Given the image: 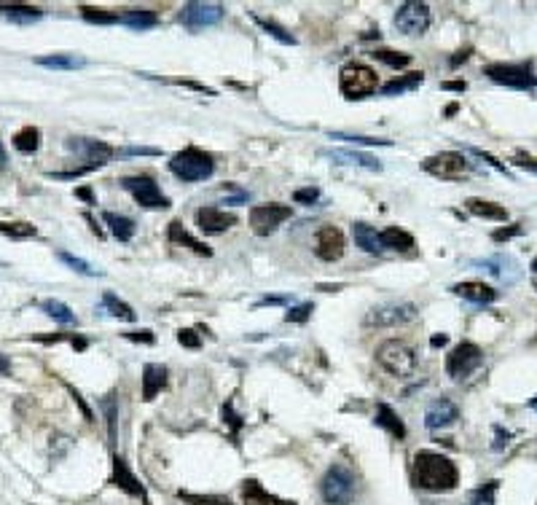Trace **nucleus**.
Returning a JSON list of instances; mask_svg holds the SVG:
<instances>
[{
    "mask_svg": "<svg viewBox=\"0 0 537 505\" xmlns=\"http://www.w3.org/2000/svg\"><path fill=\"white\" fill-rule=\"evenodd\" d=\"M411 481L425 492H452L459 484V470L446 454L419 452L414 457Z\"/></svg>",
    "mask_w": 537,
    "mask_h": 505,
    "instance_id": "nucleus-1",
    "label": "nucleus"
},
{
    "mask_svg": "<svg viewBox=\"0 0 537 505\" xmlns=\"http://www.w3.org/2000/svg\"><path fill=\"white\" fill-rule=\"evenodd\" d=\"M169 169H172V175H178L180 181L186 183H196V181H205L210 178L212 172H215V162H212V156L205 154L202 148H183V151H178L172 159H169Z\"/></svg>",
    "mask_w": 537,
    "mask_h": 505,
    "instance_id": "nucleus-2",
    "label": "nucleus"
},
{
    "mask_svg": "<svg viewBox=\"0 0 537 505\" xmlns=\"http://www.w3.org/2000/svg\"><path fill=\"white\" fill-rule=\"evenodd\" d=\"M320 492L323 500L328 505H350L357 495V479L350 467L344 465H331L328 473L320 481Z\"/></svg>",
    "mask_w": 537,
    "mask_h": 505,
    "instance_id": "nucleus-3",
    "label": "nucleus"
},
{
    "mask_svg": "<svg viewBox=\"0 0 537 505\" xmlns=\"http://www.w3.org/2000/svg\"><path fill=\"white\" fill-rule=\"evenodd\" d=\"M376 86H379L376 70H371L363 62H350L339 73V89L347 100H363V97L376 92Z\"/></svg>",
    "mask_w": 537,
    "mask_h": 505,
    "instance_id": "nucleus-4",
    "label": "nucleus"
},
{
    "mask_svg": "<svg viewBox=\"0 0 537 505\" xmlns=\"http://www.w3.org/2000/svg\"><path fill=\"white\" fill-rule=\"evenodd\" d=\"M376 361H379V365H382L390 376H398V379L411 376L414 368H416V355L411 352V347H406V344L398 342V339H390V342L379 344Z\"/></svg>",
    "mask_w": 537,
    "mask_h": 505,
    "instance_id": "nucleus-5",
    "label": "nucleus"
},
{
    "mask_svg": "<svg viewBox=\"0 0 537 505\" xmlns=\"http://www.w3.org/2000/svg\"><path fill=\"white\" fill-rule=\"evenodd\" d=\"M495 83L511 86V89H535L537 76L532 73L529 62H518V65H505V62H495L484 70Z\"/></svg>",
    "mask_w": 537,
    "mask_h": 505,
    "instance_id": "nucleus-6",
    "label": "nucleus"
},
{
    "mask_svg": "<svg viewBox=\"0 0 537 505\" xmlns=\"http://www.w3.org/2000/svg\"><path fill=\"white\" fill-rule=\"evenodd\" d=\"M481 363H484L481 347L473 342H462L449 352V358H446V374H449L452 379H465V376H470Z\"/></svg>",
    "mask_w": 537,
    "mask_h": 505,
    "instance_id": "nucleus-7",
    "label": "nucleus"
},
{
    "mask_svg": "<svg viewBox=\"0 0 537 505\" xmlns=\"http://www.w3.org/2000/svg\"><path fill=\"white\" fill-rule=\"evenodd\" d=\"M422 169L433 178H441V181H459L468 172V159L457 151H443V154L427 156L422 162Z\"/></svg>",
    "mask_w": 537,
    "mask_h": 505,
    "instance_id": "nucleus-8",
    "label": "nucleus"
},
{
    "mask_svg": "<svg viewBox=\"0 0 537 505\" xmlns=\"http://www.w3.org/2000/svg\"><path fill=\"white\" fill-rule=\"evenodd\" d=\"M121 185L135 197V202L140 207H148V210H164V207H169V199L162 194V188L153 183V178H148V175L124 178Z\"/></svg>",
    "mask_w": 537,
    "mask_h": 505,
    "instance_id": "nucleus-9",
    "label": "nucleus"
},
{
    "mask_svg": "<svg viewBox=\"0 0 537 505\" xmlns=\"http://www.w3.org/2000/svg\"><path fill=\"white\" fill-rule=\"evenodd\" d=\"M290 218L288 204H255L250 210V226L258 237H268L271 231H277L282 223Z\"/></svg>",
    "mask_w": 537,
    "mask_h": 505,
    "instance_id": "nucleus-10",
    "label": "nucleus"
},
{
    "mask_svg": "<svg viewBox=\"0 0 537 505\" xmlns=\"http://www.w3.org/2000/svg\"><path fill=\"white\" fill-rule=\"evenodd\" d=\"M416 317V306L411 301H390L371 309L366 315V325H376V328H393V325H403Z\"/></svg>",
    "mask_w": 537,
    "mask_h": 505,
    "instance_id": "nucleus-11",
    "label": "nucleus"
},
{
    "mask_svg": "<svg viewBox=\"0 0 537 505\" xmlns=\"http://www.w3.org/2000/svg\"><path fill=\"white\" fill-rule=\"evenodd\" d=\"M395 27L403 35H422L430 27V6L427 3H403L395 11Z\"/></svg>",
    "mask_w": 537,
    "mask_h": 505,
    "instance_id": "nucleus-12",
    "label": "nucleus"
},
{
    "mask_svg": "<svg viewBox=\"0 0 537 505\" xmlns=\"http://www.w3.org/2000/svg\"><path fill=\"white\" fill-rule=\"evenodd\" d=\"M226 8L221 3H186L180 11V22L188 30H205L223 19Z\"/></svg>",
    "mask_w": 537,
    "mask_h": 505,
    "instance_id": "nucleus-13",
    "label": "nucleus"
},
{
    "mask_svg": "<svg viewBox=\"0 0 537 505\" xmlns=\"http://www.w3.org/2000/svg\"><path fill=\"white\" fill-rule=\"evenodd\" d=\"M67 151L78 154L83 162H86V169H94V167H103L113 159V148L103 140H86V138H70L67 140Z\"/></svg>",
    "mask_w": 537,
    "mask_h": 505,
    "instance_id": "nucleus-14",
    "label": "nucleus"
},
{
    "mask_svg": "<svg viewBox=\"0 0 537 505\" xmlns=\"http://www.w3.org/2000/svg\"><path fill=\"white\" fill-rule=\"evenodd\" d=\"M344 234L339 226H320L314 234V253L320 261H339L344 256Z\"/></svg>",
    "mask_w": 537,
    "mask_h": 505,
    "instance_id": "nucleus-15",
    "label": "nucleus"
},
{
    "mask_svg": "<svg viewBox=\"0 0 537 505\" xmlns=\"http://www.w3.org/2000/svg\"><path fill=\"white\" fill-rule=\"evenodd\" d=\"M473 266H481V269H486L492 277H497L502 285H513L518 283V277H521V266L513 256H508V253H497V256H489V258H481V261H473Z\"/></svg>",
    "mask_w": 537,
    "mask_h": 505,
    "instance_id": "nucleus-16",
    "label": "nucleus"
},
{
    "mask_svg": "<svg viewBox=\"0 0 537 505\" xmlns=\"http://www.w3.org/2000/svg\"><path fill=\"white\" fill-rule=\"evenodd\" d=\"M237 223V215H231L226 210H218V207H199L196 210V226L199 231L205 234H221Z\"/></svg>",
    "mask_w": 537,
    "mask_h": 505,
    "instance_id": "nucleus-17",
    "label": "nucleus"
},
{
    "mask_svg": "<svg viewBox=\"0 0 537 505\" xmlns=\"http://www.w3.org/2000/svg\"><path fill=\"white\" fill-rule=\"evenodd\" d=\"M459 417V408H457L449 398H438L427 406L425 411V427L427 430H438V427H449Z\"/></svg>",
    "mask_w": 537,
    "mask_h": 505,
    "instance_id": "nucleus-18",
    "label": "nucleus"
},
{
    "mask_svg": "<svg viewBox=\"0 0 537 505\" xmlns=\"http://www.w3.org/2000/svg\"><path fill=\"white\" fill-rule=\"evenodd\" d=\"M328 159L336 164H350V167H363V169H371V172H379L382 169V162L371 156V154H363V151H350V148H336V151H328Z\"/></svg>",
    "mask_w": 537,
    "mask_h": 505,
    "instance_id": "nucleus-19",
    "label": "nucleus"
},
{
    "mask_svg": "<svg viewBox=\"0 0 537 505\" xmlns=\"http://www.w3.org/2000/svg\"><path fill=\"white\" fill-rule=\"evenodd\" d=\"M0 17L14 24H33L43 17L38 6H24V3H0Z\"/></svg>",
    "mask_w": 537,
    "mask_h": 505,
    "instance_id": "nucleus-20",
    "label": "nucleus"
},
{
    "mask_svg": "<svg viewBox=\"0 0 537 505\" xmlns=\"http://www.w3.org/2000/svg\"><path fill=\"white\" fill-rule=\"evenodd\" d=\"M242 500H245V505H296L293 500H282L277 495H268L255 479H248L242 484Z\"/></svg>",
    "mask_w": 537,
    "mask_h": 505,
    "instance_id": "nucleus-21",
    "label": "nucleus"
},
{
    "mask_svg": "<svg viewBox=\"0 0 537 505\" xmlns=\"http://www.w3.org/2000/svg\"><path fill=\"white\" fill-rule=\"evenodd\" d=\"M352 237H355L357 247H363V250H366V253H371V256L384 253L382 234H379L373 226H368V223H355V226H352Z\"/></svg>",
    "mask_w": 537,
    "mask_h": 505,
    "instance_id": "nucleus-22",
    "label": "nucleus"
},
{
    "mask_svg": "<svg viewBox=\"0 0 537 505\" xmlns=\"http://www.w3.org/2000/svg\"><path fill=\"white\" fill-rule=\"evenodd\" d=\"M452 293H457V296H462V299H468L473 304H492L497 299L495 288H489L484 283H457L452 285Z\"/></svg>",
    "mask_w": 537,
    "mask_h": 505,
    "instance_id": "nucleus-23",
    "label": "nucleus"
},
{
    "mask_svg": "<svg viewBox=\"0 0 537 505\" xmlns=\"http://www.w3.org/2000/svg\"><path fill=\"white\" fill-rule=\"evenodd\" d=\"M167 384V368L159 363H148L143 368V401H153L156 392Z\"/></svg>",
    "mask_w": 537,
    "mask_h": 505,
    "instance_id": "nucleus-24",
    "label": "nucleus"
},
{
    "mask_svg": "<svg viewBox=\"0 0 537 505\" xmlns=\"http://www.w3.org/2000/svg\"><path fill=\"white\" fill-rule=\"evenodd\" d=\"M373 422L379 424V427H384L393 438H398V441H403L406 438V424H403V420L395 414L393 408L387 404H379L376 406V417H373Z\"/></svg>",
    "mask_w": 537,
    "mask_h": 505,
    "instance_id": "nucleus-25",
    "label": "nucleus"
},
{
    "mask_svg": "<svg viewBox=\"0 0 537 505\" xmlns=\"http://www.w3.org/2000/svg\"><path fill=\"white\" fill-rule=\"evenodd\" d=\"M113 484L121 486V489L129 492V495H140V497H143V486H140V481L132 476V470L126 467V463L121 457H113Z\"/></svg>",
    "mask_w": 537,
    "mask_h": 505,
    "instance_id": "nucleus-26",
    "label": "nucleus"
},
{
    "mask_svg": "<svg viewBox=\"0 0 537 505\" xmlns=\"http://www.w3.org/2000/svg\"><path fill=\"white\" fill-rule=\"evenodd\" d=\"M465 207L478 215V218H489V221H508V210L505 207H500L495 202H486V199H478V197H470Z\"/></svg>",
    "mask_w": 537,
    "mask_h": 505,
    "instance_id": "nucleus-27",
    "label": "nucleus"
},
{
    "mask_svg": "<svg viewBox=\"0 0 537 505\" xmlns=\"http://www.w3.org/2000/svg\"><path fill=\"white\" fill-rule=\"evenodd\" d=\"M169 240H172V242H178V245H186V247H191L196 256H212V250H210L205 242L194 240L186 229H183V223H180V221L169 223Z\"/></svg>",
    "mask_w": 537,
    "mask_h": 505,
    "instance_id": "nucleus-28",
    "label": "nucleus"
},
{
    "mask_svg": "<svg viewBox=\"0 0 537 505\" xmlns=\"http://www.w3.org/2000/svg\"><path fill=\"white\" fill-rule=\"evenodd\" d=\"M119 22L132 27V30H148V27H156L159 24V17L148 8H132V11H124L119 14Z\"/></svg>",
    "mask_w": 537,
    "mask_h": 505,
    "instance_id": "nucleus-29",
    "label": "nucleus"
},
{
    "mask_svg": "<svg viewBox=\"0 0 537 505\" xmlns=\"http://www.w3.org/2000/svg\"><path fill=\"white\" fill-rule=\"evenodd\" d=\"M103 221L110 226V234L119 242H129L135 237V221L126 215H116V213H103Z\"/></svg>",
    "mask_w": 537,
    "mask_h": 505,
    "instance_id": "nucleus-30",
    "label": "nucleus"
},
{
    "mask_svg": "<svg viewBox=\"0 0 537 505\" xmlns=\"http://www.w3.org/2000/svg\"><path fill=\"white\" fill-rule=\"evenodd\" d=\"M382 245H384V250H400V253H406V250L414 247V237L409 231L393 226V229H384L382 231Z\"/></svg>",
    "mask_w": 537,
    "mask_h": 505,
    "instance_id": "nucleus-31",
    "label": "nucleus"
},
{
    "mask_svg": "<svg viewBox=\"0 0 537 505\" xmlns=\"http://www.w3.org/2000/svg\"><path fill=\"white\" fill-rule=\"evenodd\" d=\"M41 145V129L38 126H24L14 135V148L19 154H35Z\"/></svg>",
    "mask_w": 537,
    "mask_h": 505,
    "instance_id": "nucleus-32",
    "label": "nucleus"
},
{
    "mask_svg": "<svg viewBox=\"0 0 537 505\" xmlns=\"http://www.w3.org/2000/svg\"><path fill=\"white\" fill-rule=\"evenodd\" d=\"M422 81H425V73H409V76H403V78H395V81L384 83V86H382V94H387V97L403 94V92H411L416 86H422Z\"/></svg>",
    "mask_w": 537,
    "mask_h": 505,
    "instance_id": "nucleus-33",
    "label": "nucleus"
},
{
    "mask_svg": "<svg viewBox=\"0 0 537 505\" xmlns=\"http://www.w3.org/2000/svg\"><path fill=\"white\" fill-rule=\"evenodd\" d=\"M41 309L46 312V315H49V317H54L57 323H62V325H73V323H76V315H73V309H70L67 304L57 301V299H49V301H43Z\"/></svg>",
    "mask_w": 537,
    "mask_h": 505,
    "instance_id": "nucleus-34",
    "label": "nucleus"
},
{
    "mask_svg": "<svg viewBox=\"0 0 537 505\" xmlns=\"http://www.w3.org/2000/svg\"><path fill=\"white\" fill-rule=\"evenodd\" d=\"M38 65L43 67H54V70H76V67H83L86 62L76 54H54V57H38Z\"/></svg>",
    "mask_w": 537,
    "mask_h": 505,
    "instance_id": "nucleus-35",
    "label": "nucleus"
},
{
    "mask_svg": "<svg viewBox=\"0 0 537 505\" xmlns=\"http://www.w3.org/2000/svg\"><path fill=\"white\" fill-rule=\"evenodd\" d=\"M103 304L108 306V312L113 315V317H119V320H126V323H135V312H132V306L124 304L119 296H113V293H105L103 296Z\"/></svg>",
    "mask_w": 537,
    "mask_h": 505,
    "instance_id": "nucleus-36",
    "label": "nucleus"
},
{
    "mask_svg": "<svg viewBox=\"0 0 537 505\" xmlns=\"http://www.w3.org/2000/svg\"><path fill=\"white\" fill-rule=\"evenodd\" d=\"M57 258L62 263H67L73 272H78V274H86V277H97V274H103L100 269H94L92 263H86L83 258H78V256H73V253H65V250H60L57 253Z\"/></svg>",
    "mask_w": 537,
    "mask_h": 505,
    "instance_id": "nucleus-37",
    "label": "nucleus"
},
{
    "mask_svg": "<svg viewBox=\"0 0 537 505\" xmlns=\"http://www.w3.org/2000/svg\"><path fill=\"white\" fill-rule=\"evenodd\" d=\"M253 22H255L261 30H266V35L277 38L280 43H285V46H293V43H296V38L290 35L288 30H282V27H280V24H274V22L264 19V17H253Z\"/></svg>",
    "mask_w": 537,
    "mask_h": 505,
    "instance_id": "nucleus-38",
    "label": "nucleus"
},
{
    "mask_svg": "<svg viewBox=\"0 0 537 505\" xmlns=\"http://www.w3.org/2000/svg\"><path fill=\"white\" fill-rule=\"evenodd\" d=\"M371 57H373V60H379V62H384L387 67H395V70H400V67L411 65V57H409V54H400V51H387V49H376Z\"/></svg>",
    "mask_w": 537,
    "mask_h": 505,
    "instance_id": "nucleus-39",
    "label": "nucleus"
},
{
    "mask_svg": "<svg viewBox=\"0 0 537 505\" xmlns=\"http://www.w3.org/2000/svg\"><path fill=\"white\" fill-rule=\"evenodd\" d=\"M178 497L186 505H234L228 497L221 495H191V492H178Z\"/></svg>",
    "mask_w": 537,
    "mask_h": 505,
    "instance_id": "nucleus-40",
    "label": "nucleus"
},
{
    "mask_svg": "<svg viewBox=\"0 0 537 505\" xmlns=\"http://www.w3.org/2000/svg\"><path fill=\"white\" fill-rule=\"evenodd\" d=\"M0 234L14 237V240H30L38 234V229L30 223H0Z\"/></svg>",
    "mask_w": 537,
    "mask_h": 505,
    "instance_id": "nucleus-41",
    "label": "nucleus"
},
{
    "mask_svg": "<svg viewBox=\"0 0 537 505\" xmlns=\"http://www.w3.org/2000/svg\"><path fill=\"white\" fill-rule=\"evenodd\" d=\"M81 14H83V19L92 22V24H116V22H119V14H108L103 8H89V6H83Z\"/></svg>",
    "mask_w": 537,
    "mask_h": 505,
    "instance_id": "nucleus-42",
    "label": "nucleus"
},
{
    "mask_svg": "<svg viewBox=\"0 0 537 505\" xmlns=\"http://www.w3.org/2000/svg\"><path fill=\"white\" fill-rule=\"evenodd\" d=\"M328 138L355 142V145H390V140H376V138H363V135H344V132H328Z\"/></svg>",
    "mask_w": 537,
    "mask_h": 505,
    "instance_id": "nucleus-43",
    "label": "nucleus"
},
{
    "mask_svg": "<svg viewBox=\"0 0 537 505\" xmlns=\"http://www.w3.org/2000/svg\"><path fill=\"white\" fill-rule=\"evenodd\" d=\"M312 312H314V306H312V304H296V306H290L288 309L285 320H288V323H307Z\"/></svg>",
    "mask_w": 537,
    "mask_h": 505,
    "instance_id": "nucleus-44",
    "label": "nucleus"
},
{
    "mask_svg": "<svg viewBox=\"0 0 537 505\" xmlns=\"http://www.w3.org/2000/svg\"><path fill=\"white\" fill-rule=\"evenodd\" d=\"M495 492H497V481H489L486 486H481L473 495L470 505H495Z\"/></svg>",
    "mask_w": 537,
    "mask_h": 505,
    "instance_id": "nucleus-45",
    "label": "nucleus"
},
{
    "mask_svg": "<svg viewBox=\"0 0 537 505\" xmlns=\"http://www.w3.org/2000/svg\"><path fill=\"white\" fill-rule=\"evenodd\" d=\"M178 342L183 344V347H191V349H199L202 339L196 336V331H191V328H183V331H178Z\"/></svg>",
    "mask_w": 537,
    "mask_h": 505,
    "instance_id": "nucleus-46",
    "label": "nucleus"
},
{
    "mask_svg": "<svg viewBox=\"0 0 537 505\" xmlns=\"http://www.w3.org/2000/svg\"><path fill=\"white\" fill-rule=\"evenodd\" d=\"M293 199L298 204H314L320 199V191H317V188H298V191L293 194Z\"/></svg>",
    "mask_w": 537,
    "mask_h": 505,
    "instance_id": "nucleus-47",
    "label": "nucleus"
},
{
    "mask_svg": "<svg viewBox=\"0 0 537 505\" xmlns=\"http://www.w3.org/2000/svg\"><path fill=\"white\" fill-rule=\"evenodd\" d=\"M513 164L521 167V169H529V172H535L537 175V159L535 156H529V154H524V151H518L516 156H513Z\"/></svg>",
    "mask_w": 537,
    "mask_h": 505,
    "instance_id": "nucleus-48",
    "label": "nucleus"
},
{
    "mask_svg": "<svg viewBox=\"0 0 537 505\" xmlns=\"http://www.w3.org/2000/svg\"><path fill=\"white\" fill-rule=\"evenodd\" d=\"M521 234V226H511V229H497L495 234H492V240L495 242H505V240H511V237H518Z\"/></svg>",
    "mask_w": 537,
    "mask_h": 505,
    "instance_id": "nucleus-49",
    "label": "nucleus"
},
{
    "mask_svg": "<svg viewBox=\"0 0 537 505\" xmlns=\"http://www.w3.org/2000/svg\"><path fill=\"white\" fill-rule=\"evenodd\" d=\"M223 422L231 424V433H234V436H237V430L242 427V422H239V417H237V414L231 411V404L223 406Z\"/></svg>",
    "mask_w": 537,
    "mask_h": 505,
    "instance_id": "nucleus-50",
    "label": "nucleus"
},
{
    "mask_svg": "<svg viewBox=\"0 0 537 505\" xmlns=\"http://www.w3.org/2000/svg\"><path fill=\"white\" fill-rule=\"evenodd\" d=\"M495 444H492V449L495 452H500V449H505V446L511 444V433L508 430H502V427H495Z\"/></svg>",
    "mask_w": 537,
    "mask_h": 505,
    "instance_id": "nucleus-51",
    "label": "nucleus"
},
{
    "mask_svg": "<svg viewBox=\"0 0 537 505\" xmlns=\"http://www.w3.org/2000/svg\"><path fill=\"white\" fill-rule=\"evenodd\" d=\"M124 339H129V342L153 344V333H151V331H129V333H124Z\"/></svg>",
    "mask_w": 537,
    "mask_h": 505,
    "instance_id": "nucleus-52",
    "label": "nucleus"
},
{
    "mask_svg": "<svg viewBox=\"0 0 537 505\" xmlns=\"http://www.w3.org/2000/svg\"><path fill=\"white\" fill-rule=\"evenodd\" d=\"M124 154H129V156H137V154H148V156H156V154H159V148H126Z\"/></svg>",
    "mask_w": 537,
    "mask_h": 505,
    "instance_id": "nucleus-53",
    "label": "nucleus"
},
{
    "mask_svg": "<svg viewBox=\"0 0 537 505\" xmlns=\"http://www.w3.org/2000/svg\"><path fill=\"white\" fill-rule=\"evenodd\" d=\"M288 299L285 296H264L261 301H258V306H266V304H285Z\"/></svg>",
    "mask_w": 537,
    "mask_h": 505,
    "instance_id": "nucleus-54",
    "label": "nucleus"
},
{
    "mask_svg": "<svg viewBox=\"0 0 537 505\" xmlns=\"http://www.w3.org/2000/svg\"><path fill=\"white\" fill-rule=\"evenodd\" d=\"M443 89H449V92H465V81H446Z\"/></svg>",
    "mask_w": 537,
    "mask_h": 505,
    "instance_id": "nucleus-55",
    "label": "nucleus"
},
{
    "mask_svg": "<svg viewBox=\"0 0 537 505\" xmlns=\"http://www.w3.org/2000/svg\"><path fill=\"white\" fill-rule=\"evenodd\" d=\"M470 57V49H465V51H457V57H452V67H457L459 62H465Z\"/></svg>",
    "mask_w": 537,
    "mask_h": 505,
    "instance_id": "nucleus-56",
    "label": "nucleus"
},
{
    "mask_svg": "<svg viewBox=\"0 0 537 505\" xmlns=\"http://www.w3.org/2000/svg\"><path fill=\"white\" fill-rule=\"evenodd\" d=\"M446 342H449V336H446V333H441V336H433V342L430 344H433V347H443Z\"/></svg>",
    "mask_w": 537,
    "mask_h": 505,
    "instance_id": "nucleus-57",
    "label": "nucleus"
},
{
    "mask_svg": "<svg viewBox=\"0 0 537 505\" xmlns=\"http://www.w3.org/2000/svg\"><path fill=\"white\" fill-rule=\"evenodd\" d=\"M76 194H78L81 199H86V202H94V199H92V191H89V188H78Z\"/></svg>",
    "mask_w": 537,
    "mask_h": 505,
    "instance_id": "nucleus-58",
    "label": "nucleus"
},
{
    "mask_svg": "<svg viewBox=\"0 0 537 505\" xmlns=\"http://www.w3.org/2000/svg\"><path fill=\"white\" fill-rule=\"evenodd\" d=\"M6 162H8V156H6V148H3V142H0V169L6 167Z\"/></svg>",
    "mask_w": 537,
    "mask_h": 505,
    "instance_id": "nucleus-59",
    "label": "nucleus"
},
{
    "mask_svg": "<svg viewBox=\"0 0 537 505\" xmlns=\"http://www.w3.org/2000/svg\"><path fill=\"white\" fill-rule=\"evenodd\" d=\"M0 374H8V363H6V358H0Z\"/></svg>",
    "mask_w": 537,
    "mask_h": 505,
    "instance_id": "nucleus-60",
    "label": "nucleus"
},
{
    "mask_svg": "<svg viewBox=\"0 0 537 505\" xmlns=\"http://www.w3.org/2000/svg\"><path fill=\"white\" fill-rule=\"evenodd\" d=\"M529 408H535V411H537V398H535V401H529Z\"/></svg>",
    "mask_w": 537,
    "mask_h": 505,
    "instance_id": "nucleus-61",
    "label": "nucleus"
},
{
    "mask_svg": "<svg viewBox=\"0 0 537 505\" xmlns=\"http://www.w3.org/2000/svg\"><path fill=\"white\" fill-rule=\"evenodd\" d=\"M532 272H537V258L532 261Z\"/></svg>",
    "mask_w": 537,
    "mask_h": 505,
    "instance_id": "nucleus-62",
    "label": "nucleus"
}]
</instances>
